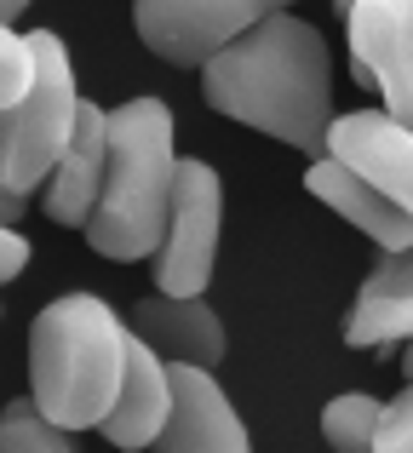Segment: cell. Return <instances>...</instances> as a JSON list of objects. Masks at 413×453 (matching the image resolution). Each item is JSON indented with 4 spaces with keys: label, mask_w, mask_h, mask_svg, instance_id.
Instances as JSON below:
<instances>
[{
    "label": "cell",
    "mask_w": 413,
    "mask_h": 453,
    "mask_svg": "<svg viewBox=\"0 0 413 453\" xmlns=\"http://www.w3.org/2000/svg\"><path fill=\"white\" fill-rule=\"evenodd\" d=\"M339 12L362 87L379 92L385 115L413 133V0H356Z\"/></svg>",
    "instance_id": "obj_6"
},
{
    "label": "cell",
    "mask_w": 413,
    "mask_h": 453,
    "mask_svg": "<svg viewBox=\"0 0 413 453\" xmlns=\"http://www.w3.org/2000/svg\"><path fill=\"white\" fill-rule=\"evenodd\" d=\"M218 224H224V184L207 161H184L172 173L167 235L156 247V293L167 299H202L212 265H218Z\"/></svg>",
    "instance_id": "obj_5"
},
{
    "label": "cell",
    "mask_w": 413,
    "mask_h": 453,
    "mask_svg": "<svg viewBox=\"0 0 413 453\" xmlns=\"http://www.w3.org/2000/svg\"><path fill=\"white\" fill-rule=\"evenodd\" d=\"M103 161H110V110L80 98L75 133H69L52 178H46V219L64 224V230H87L92 207H98V189H103Z\"/></svg>",
    "instance_id": "obj_11"
},
{
    "label": "cell",
    "mask_w": 413,
    "mask_h": 453,
    "mask_svg": "<svg viewBox=\"0 0 413 453\" xmlns=\"http://www.w3.org/2000/svg\"><path fill=\"white\" fill-rule=\"evenodd\" d=\"M202 92L218 115L322 161L333 127V58L304 18L270 6L202 69Z\"/></svg>",
    "instance_id": "obj_1"
},
{
    "label": "cell",
    "mask_w": 413,
    "mask_h": 453,
    "mask_svg": "<svg viewBox=\"0 0 413 453\" xmlns=\"http://www.w3.org/2000/svg\"><path fill=\"white\" fill-rule=\"evenodd\" d=\"M368 453H413V390L379 408V431H373Z\"/></svg>",
    "instance_id": "obj_18"
},
{
    "label": "cell",
    "mask_w": 413,
    "mask_h": 453,
    "mask_svg": "<svg viewBox=\"0 0 413 453\" xmlns=\"http://www.w3.org/2000/svg\"><path fill=\"white\" fill-rule=\"evenodd\" d=\"M304 189H310L316 201H327V207H333L345 224H356L368 242H379L385 258H391V253H408V247H413V219H408V212L396 207V201H385L373 184H362L356 173H345L339 161H327V155H322V161H310Z\"/></svg>",
    "instance_id": "obj_14"
},
{
    "label": "cell",
    "mask_w": 413,
    "mask_h": 453,
    "mask_svg": "<svg viewBox=\"0 0 413 453\" xmlns=\"http://www.w3.org/2000/svg\"><path fill=\"white\" fill-rule=\"evenodd\" d=\"M29 81H34V52H29V35L0 29V115H6L11 104H23Z\"/></svg>",
    "instance_id": "obj_17"
},
{
    "label": "cell",
    "mask_w": 413,
    "mask_h": 453,
    "mask_svg": "<svg viewBox=\"0 0 413 453\" xmlns=\"http://www.w3.org/2000/svg\"><path fill=\"white\" fill-rule=\"evenodd\" d=\"M270 6L253 0H144L133 12L138 41L179 69H207L235 35H247Z\"/></svg>",
    "instance_id": "obj_7"
},
{
    "label": "cell",
    "mask_w": 413,
    "mask_h": 453,
    "mask_svg": "<svg viewBox=\"0 0 413 453\" xmlns=\"http://www.w3.org/2000/svg\"><path fill=\"white\" fill-rule=\"evenodd\" d=\"M126 339L98 293H64L34 316L29 327V402L52 431H98L121 390Z\"/></svg>",
    "instance_id": "obj_2"
},
{
    "label": "cell",
    "mask_w": 413,
    "mask_h": 453,
    "mask_svg": "<svg viewBox=\"0 0 413 453\" xmlns=\"http://www.w3.org/2000/svg\"><path fill=\"white\" fill-rule=\"evenodd\" d=\"M23 207H29V201H23V196H11V189H6V178H0V224H6V230L23 219Z\"/></svg>",
    "instance_id": "obj_20"
},
{
    "label": "cell",
    "mask_w": 413,
    "mask_h": 453,
    "mask_svg": "<svg viewBox=\"0 0 413 453\" xmlns=\"http://www.w3.org/2000/svg\"><path fill=\"white\" fill-rule=\"evenodd\" d=\"M345 344H356V350L413 344V247L368 270V281H362L356 304L345 316Z\"/></svg>",
    "instance_id": "obj_13"
},
{
    "label": "cell",
    "mask_w": 413,
    "mask_h": 453,
    "mask_svg": "<svg viewBox=\"0 0 413 453\" xmlns=\"http://www.w3.org/2000/svg\"><path fill=\"white\" fill-rule=\"evenodd\" d=\"M172 110L161 98H126L110 110V161H103V189L87 219V242L103 258H156L167 235V207H172Z\"/></svg>",
    "instance_id": "obj_3"
},
{
    "label": "cell",
    "mask_w": 413,
    "mask_h": 453,
    "mask_svg": "<svg viewBox=\"0 0 413 453\" xmlns=\"http://www.w3.org/2000/svg\"><path fill=\"white\" fill-rule=\"evenodd\" d=\"M167 379H172V413L149 453H247V431L235 419L230 396L218 390V379L202 367H167Z\"/></svg>",
    "instance_id": "obj_10"
},
{
    "label": "cell",
    "mask_w": 413,
    "mask_h": 453,
    "mask_svg": "<svg viewBox=\"0 0 413 453\" xmlns=\"http://www.w3.org/2000/svg\"><path fill=\"white\" fill-rule=\"evenodd\" d=\"M18 18H23V6H18V0H0V29H11Z\"/></svg>",
    "instance_id": "obj_21"
},
{
    "label": "cell",
    "mask_w": 413,
    "mask_h": 453,
    "mask_svg": "<svg viewBox=\"0 0 413 453\" xmlns=\"http://www.w3.org/2000/svg\"><path fill=\"white\" fill-rule=\"evenodd\" d=\"M379 408H385V402L362 396V390L333 396V402H327V413H322L327 448H339V453H368L373 448V431H379Z\"/></svg>",
    "instance_id": "obj_15"
},
{
    "label": "cell",
    "mask_w": 413,
    "mask_h": 453,
    "mask_svg": "<svg viewBox=\"0 0 413 453\" xmlns=\"http://www.w3.org/2000/svg\"><path fill=\"white\" fill-rule=\"evenodd\" d=\"M29 52H34L29 92H23V104H11V110L0 115V178H6V189L23 196V201L52 178L57 155H64L69 133H75V110H80L75 64H69L64 41H57L52 29H34Z\"/></svg>",
    "instance_id": "obj_4"
},
{
    "label": "cell",
    "mask_w": 413,
    "mask_h": 453,
    "mask_svg": "<svg viewBox=\"0 0 413 453\" xmlns=\"http://www.w3.org/2000/svg\"><path fill=\"white\" fill-rule=\"evenodd\" d=\"M0 453H75V436L52 431V425L34 413V402H6L0 413Z\"/></svg>",
    "instance_id": "obj_16"
},
{
    "label": "cell",
    "mask_w": 413,
    "mask_h": 453,
    "mask_svg": "<svg viewBox=\"0 0 413 453\" xmlns=\"http://www.w3.org/2000/svg\"><path fill=\"white\" fill-rule=\"evenodd\" d=\"M126 333L144 344L149 356H161L167 367H212L224 362V321L212 316L207 299H167V293H149L133 304Z\"/></svg>",
    "instance_id": "obj_9"
},
{
    "label": "cell",
    "mask_w": 413,
    "mask_h": 453,
    "mask_svg": "<svg viewBox=\"0 0 413 453\" xmlns=\"http://www.w3.org/2000/svg\"><path fill=\"white\" fill-rule=\"evenodd\" d=\"M23 265H29V242H23L18 230H6V224H0V281L23 276Z\"/></svg>",
    "instance_id": "obj_19"
},
{
    "label": "cell",
    "mask_w": 413,
    "mask_h": 453,
    "mask_svg": "<svg viewBox=\"0 0 413 453\" xmlns=\"http://www.w3.org/2000/svg\"><path fill=\"white\" fill-rule=\"evenodd\" d=\"M167 413H172V379L167 362L149 356L138 339H126V367H121V390H115L110 413H103V442L138 453V448H156V436L167 431Z\"/></svg>",
    "instance_id": "obj_12"
},
{
    "label": "cell",
    "mask_w": 413,
    "mask_h": 453,
    "mask_svg": "<svg viewBox=\"0 0 413 453\" xmlns=\"http://www.w3.org/2000/svg\"><path fill=\"white\" fill-rule=\"evenodd\" d=\"M327 161H339L345 173H356L362 184H373L385 201L413 219V133L396 127L385 110H350L333 115L327 127Z\"/></svg>",
    "instance_id": "obj_8"
},
{
    "label": "cell",
    "mask_w": 413,
    "mask_h": 453,
    "mask_svg": "<svg viewBox=\"0 0 413 453\" xmlns=\"http://www.w3.org/2000/svg\"><path fill=\"white\" fill-rule=\"evenodd\" d=\"M402 367H408V379H413V344H408V350H402ZM413 390V385H408Z\"/></svg>",
    "instance_id": "obj_22"
}]
</instances>
